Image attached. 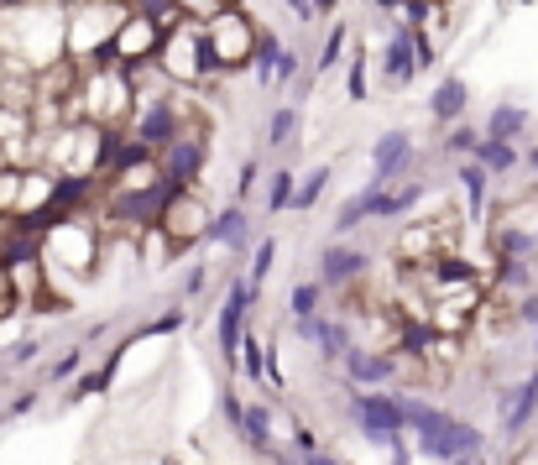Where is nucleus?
I'll return each mask as SVG.
<instances>
[{"label": "nucleus", "mask_w": 538, "mask_h": 465, "mask_svg": "<svg viewBox=\"0 0 538 465\" xmlns=\"http://www.w3.org/2000/svg\"><path fill=\"white\" fill-rule=\"evenodd\" d=\"M241 366H246L251 382H262L267 371H272V351H267L262 340H246V345H241Z\"/></svg>", "instance_id": "4be33fe9"}, {"label": "nucleus", "mask_w": 538, "mask_h": 465, "mask_svg": "<svg viewBox=\"0 0 538 465\" xmlns=\"http://www.w3.org/2000/svg\"><path fill=\"white\" fill-rule=\"evenodd\" d=\"M345 377L356 387H382L397 377V356H382V351H350L345 356Z\"/></svg>", "instance_id": "9b49d317"}, {"label": "nucleus", "mask_w": 538, "mask_h": 465, "mask_svg": "<svg viewBox=\"0 0 538 465\" xmlns=\"http://www.w3.org/2000/svg\"><path fill=\"white\" fill-rule=\"evenodd\" d=\"M272 257H277V241L267 236L262 246H256V257H251V277H246V283L262 288V283H267V272H272Z\"/></svg>", "instance_id": "393cba45"}, {"label": "nucleus", "mask_w": 538, "mask_h": 465, "mask_svg": "<svg viewBox=\"0 0 538 465\" xmlns=\"http://www.w3.org/2000/svg\"><path fill=\"white\" fill-rule=\"evenodd\" d=\"M246 225H251L246 209L230 204V209H220V215H215V230H209V241H220V246H246V241H251Z\"/></svg>", "instance_id": "dca6fc26"}, {"label": "nucleus", "mask_w": 538, "mask_h": 465, "mask_svg": "<svg viewBox=\"0 0 538 465\" xmlns=\"http://www.w3.org/2000/svg\"><path fill=\"white\" fill-rule=\"evenodd\" d=\"M319 293H324V283H298V288L288 293L293 324H314V319H319Z\"/></svg>", "instance_id": "a211bd4d"}, {"label": "nucleus", "mask_w": 538, "mask_h": 465, "mask_svg": "<svg viewBox=\"0 0 538 465\" xmlns=\"http://www.w3.org/2000/svg\"><path fill=\"white\" fill-rule=\"evenodd\" d=\"M251 298H256V283H236V288H230V298H225V309H220V356L225 361H241V345H246L241 324H246Z\"/></svg>", "instance_id": "1a4fd4ad"}, {"label": "nucleus", "mask_w": 538, "mask_h": 465, "mask_svg": "<svg viewBox=\"0 0 538 465\" xmlns=\"http://www.w3.org/2000/svg\"><path fill=\"white\" fill-rule=\"evenodd\" d=\"M465 105H471V89H465V79H460V74H450V79H444V84L434 89L429 115H434V121H444V126H450V121H460V115H465Z\"/></svg>", "instance_id": "f8f14e48"}, {"label": "nucleus", "mask_w": 538, "mask_h": 465, "mask_svg": "<svg viewBox=\"0 0 538 465\" xmlns=\"http://www.w3.org/2000/svg\"><path fill=\"white\" fill-rule=\"evenodd\" d=\"M523 6H533V0H523Z\"/></svg>", "instance_id": "ea45409f"}, {"label": "nucleus", "mask_w": 538, "mask_h": 465, "mask_svg": "<svg viewBox=\"0 0 538 465\" xmlns=\"http://www.w3.org/2000/svg\"><path fill=\"white\" fill-rule=\"evenodd\" d=\"M340 6V0H319V11H335Z\"/></svg>", "instance_id": "e433bc0d"}, {"label": "nucleus", "mask_w": 538, "mask_h": 465, "mask_svg": "<svg viewBox=\"0 0 538 465\" xmlns=\"http://www.w3.org/2000/svg\"><path fill=\"white\" fill-rule=\"evenodd\" d=\"M533 351H538V324H533Z\"/></svg>", "instance_id": "4c0bfd02"}, {"label": "nucleus", "mask_w": 538, "mask_h": 465, "mask_svg": "<svg viewBox=\"0 0 538 465\" xmlns=\"http://www.w3.org/2000/svg\"><path fill=\"white\" fill-rule=\"evenodd\" d=\"M377 6H382V11H408L403 0H377Z\"/></svg>", "instance_id": "f704fd0d"}, {"label": "nucleus", "mask_w": 538, "mask_h": 465, "mask_svg": "<svg viewBox=\"0 0 538 465\" xmlns=\"http://www.w3.org/2000/svg\"><path fill=\"white\" fill-rule=\"evenodd\" d=\"M204 42H209L215 74H225V68H251L256 63V42H262V21L246 16L241 6H230L225 16H215L204 27Z\"/></svg>", "instance_id": "f03ea898"}, {"label": "nucleus", "mask_w": 538, "mask_h": 465, "mask_svg": "<svg viewBox=\"0 0 538 465\" xmlns=\"http://www.w3.org/2000/svg\"><path fill=\"white\" fill-rule=\"evenodd\" d=\"M303 465H340L335 455H303Z\"/></svg>", "instance_id": "72a5a7b5"}, {"label": "nucleus", "mask_w": 538, "mask_h": 465, "mask_svg": "<svg viewBox=\"0 0 538 465\" xmlns=\"http://www.w3.org/2000/svg\"><path fill=\"white\" fill-rule=\"evenodd\" d=\"M350 418L361 424L366 439L397 450V439L408 434V413H403V392H356L350 398Z\"/></svg>", "instance_id": "20e7f679"}, {"label": "nucleus", "mask_w": 538, "mask_h": 465, "mask_svg": "<svg viewBox=\"0 0 538 465\" xmlns=\"http://www.w3.org/2000/svg\"><path fill=\"white\" fill-rule=\"evenodd\" d=\"M476 162L486 173H512V168H518V147H512V142H481Z\"/></svg>", "instance_id": "6ab92c4d"}, {"label": "nucleus", "mask_w": 538, "mask_h": 465, "mask_svg": "<svg viewBox=\"0 0 538 465\" xmlns=\"http://www.w3.org/2000/svg\"><path fill=\"white\" fill-rule=\"evenodd\" d=\"M277 79H283V84H288V79H298V53H293V48L283 53V63H277Z\"/></svg>", "instance_id": "7c9ffc66"}, {"label": "nucleus", "mask_w": 538, "mask_h": 465, "mask_svg": "<svg viewBox=\"0 0 538 465\" xmlns=\"http://www.w3.org/2000/svg\"><path fill=\"white\" fill-rule=\"evenodd\" d=\"M528 168H533V173H538V147H533V152H528Z\"/></svg>", "instance_id": "c9c22d12"}, {"label": "nucleus", "mask_w": 538, "mask_h": 465, "mask_svg": "<svg viewBox=\"0 0 538 465\" xmlns=\"http://www.w3.org/2000/svg\"><path fill=\"white\" fill-rule=\"evenodd\" d=\"M418 74V48H413V32L408 27H397L387 37V48H382V79L387 84H408Z\"/></svg>", "instance_id": "9d476101"}, {"label": "nucleus", "mask_w": 538, "mask_h": 465, "mask_svg": "<svg viewBox=\"0 0 538 465\" xmlns=\"http://www.w3.org/2000/svg\"><path fill=\"white\" fill-rule=\"evenodd\" d=\"M157 68H162V79L178 84V89H189V84H199V79L215 74V63H209V42H204V27H199V21H183L178 32L162 37Z\"/></svg>", "instance_id": "7ed1b4c3"}, {"label": "nucleus", "mask_w": 538, "mask_h": 465, "mask_svg": "<svg viewBox=\"0 0 538 465\" xmlns=\"http://www.w3.org/2000/svg\"><path fill=\"white\" fill-rule=\"evenodd\" d=\"M293 131H298V110H277V115H272V126H267V147L283 152V147L293 142Z\"/></svg>", "instance_id": "b1692460"}, {"label": "nucleus", "mask_w": 538, "mask_h": 465, "mask_svg": "<svg viewBox=\"0 0 538 465\" xmlns=\"http://www.w3.org/2000/svg\"><path fill=\"white\" fill-rule=\"evenodd\" d=\"M293 194H298V178L288 168H277L272 183H267V209H272V215H277V209H293Z\"/></svg>", "instance_id": "412c9836"}, {"label": "nucleus", "mask_w": 538, "mask_h": 465, "mask_svg": "<svg viewBox=\"0 0 538 465\" xmlns=\"http://www.w3.org/2000/svg\"><path fill=\"white\" fill-rule=\"evenodd\" d=\"M283 465H298V460H283Z\"/></svg>", "instance_id": "58836bf2"}, {"label": "nucleus", "mask_w": 538, "mask_h": 465, "mask_svg": "<svg viewBox=\"0 0 538 465\" xmlns=\"http://www.w3.org/2000/svg\"><path fill=\"white\" fill-rule=\"evenodd\" d=\"M366 251L361 246H350V241H335V246H324V257H319V283L324 288H356L361 283V272H366Z\"/></svg>", "instance_id": "6e6552de"}, {"label": "nucleus", "mask_w": 538, "mask_h": 465, "mask_svg": "<svg viewBox=\"0 0 538 465\" xmlns=\"http://www.w3.org/2000/svg\"><path fill=\"white\" fill-rule=\"evenodd\" d=\"M288 11H293V16L303 21V27H309V21L319 16V0H288Z\"/></svg>", "instance_id": "c756f323"}, {"label": "nucleus", "mask_w": 538, "mask_h": 465, "mask_svg": "<svg viewBox=\"0 0 538 465\" xmlns=\"http://www.w3.org/2000/svg\"><path fill=\"white\" fill-rule=\"evenodd\" d=\"M455 183H460V199H465V209H471V220H481L486 215V183H491V173L471 157V162H460V168H455Z\"/></svg>", "instance_id": "4468645a"}, {"label": "nucleus", "mask_w": 538, "mask_h": 465, "mask_svg": "<svg viewBox=\"0 0 538 465\" xmlns=\"http://www.w3.org/2000/svg\"><path fill=\"white\" fill-rule=\"evenodd\" d=\"M21 309V293H16V277H11V267H0V319H11Z\"/></svg>", "instance_id": "cd10ccee"}, {"label": "nucleus", "mask_w": 538, "mask_h": 465, "mask_svg": "<svg viewBox=\"0 0 538 465\" xmlns=\"http://www.w3.org/2000/svg\"><path fill=\"white\" fill-rule=\"evenodd\" d=\"M157 230L178 246V257H183V251L199 246V241L209 236V230H215V209H209V204L199 199V189H178V194L168 199V209H162Z\"/></svg>", "instance_id": "39448f33"}, {"label": "nucleus", "mask_w": 538, "mask_h": 465, "mask_svg": "<svg viewBox=\"0 0 538 465\" xmlns=\"http://www.w3.org/2000/svg\"><path fill=\"white\" fill-rule=\"evenodd\" d=\"M481 142H486V136H476L471 126H455V131H450V142H444V147H450L455 157H476V147H481Z\"/></svg>", "instance_id": "bb28decb"}, {"label": "nucleus", "mask_w": 538, "mask_h": 465, "mask_svg": "<svg viewBox=\"0 0 538 465\" xmlns=\"http://www.w3.org/2000/svg\"><path fill=\"white\" fill-rule=\"evenodd\" d=\"M330 173H335V168H314L309 178L298 183V194H293V209H298V215H303V209H314V204H319V194L330 189Z\"/></svg>", "instance_id": "aec40b11"}, {"label": "nucleus", "mask_w": 538, "mask_h": 465, "mask_svg": "<svg viewBox=\"0 0 538 465\" xmlns=\"http://www.w3.org/2000/svg\"><path fill=\"white\" fill-rule=\"evenodd\" d=\"M408 162H413L408 131H382L377 147H371V183H377V189H392V183L408 173Z\"/></svg>", "instance_id": "0eeeda50"}, {"label": "nucleus", "mask_w": 538, "mask_h": 465, "mask_svg": "<svg viewBox=\"0 0 538 465\" xmlns=\"http://www.w3.org/2000/svg\"><path fill=\"white\" fill-rule=\"evenodd\" d=\"M283 53H288V48L277 42V32H272V27H262V42H256V63H251V79L262 84V89L277 79V63H283Z\"/></svg>", "instance_id": "2eb2a0df"}, {"label": "nucleus", "mask_w": 538, "mask_h": 465, "mask_svg": "<svg viewBox=\"0 0 538 465\" xmlns=\"http://www.w3.org/2000/svg\"><path fill=\"white\" fill-rule=\"evenodd\" d=\"M345 42H350V32H345V21H340V27H330V37H324V48H319V68H335L340 53H345Z\"/></svg>", "instance_id": "a878e982"}, {"label": "nucleus", "mask_w": 538, "mask_h": 465, "mask_svg": "<svg viewBox=\"0 0 538 465\" xmlns=\"http://www.w3.org/2000/svg\"><path fill=\"white\" fill-rule=\"evenodd\" d=\"M523 126H528L523 105H497L491 121H486V142H512V136H523Z\"/></svg>", "instance_id": "f3484780"}, {"label": "nucleus", "mask_w": 538, "mask_h": 465, "mask_svg": "<svg viewBox=\"0 0 538 465\" xmlns=\"http://www.w3.org/2000/svg\"><path fill=\"white\" fill-rule=\"evenodd\" d=\"M100 262V236H95V225H84L79 215H63L48 225V236H42V267L53 272H74L84 277L89 267Z\"/></svg>", "instance_id": "f257e3e1"}, {"label": "nucleus", "mask_w": 538, "mask_h": 465, "mask_svg": "<svg viewBox=\"0 0 538 465\" xmlns=\"http://www.w3.org/2000/svg\"><path fill=\"white\" fill-rule=\"evenodd\" d=\"M74 366H79V351H68V356H63L58 366H53V377H68V371H74Z\"/></svg>", "instance_id": "473e14b6"}, {"label": "nucleus", "mask_w": 538, "mask_h": 465, "mask_svg": "<svg viewBox=\"0 0 538 465\" xmlns=\"http://www.w3.org/2000/svg\"><path fill=\"white\" fill-rule=\"evenodd\" d=\"M178 11H183V21H199V27H209V21L225 16L230 6H225V0H178Z\"/></svg>", "instance_id": "5701e85b"}, {"label": "nucleus", "mask_w": 538, "mask_h": 465, "mask_svg": "<svg viewBox=\"0 0 538 465\" xmlns=\"http://www.w3.org/2000/svg\"><path fill=\"white\" fill-rule=\"evenodd\" d=\"M204 121L183 126V136L162 152V173H168V183H178V189H194L199 183V168H204Z\"/></svg>", "instance_id": "423d86ee"}, {"label": "nucleus", "mask_w": 538, "mask_h": 465, "mask_svg": "<svg viewBox=\"0 0 538 465\" xmlns=\"http://www.w3.org/2000/svg\"><path fill=\"white\" fill-rule=\"evenodd\" d=\"M236 189H241V194H251V189H256V157H246V162H241V183H236Z\"/></svg>", "instance_id": "2f4dec72"}, {"label": "nucleus", "mask_w": 538, "mask_h": 465, "mask_svg": "<svg viewBox=\"0 0 538 465\" xmlns=\"http://www.w3.org/2000/svg\"><path fill=\"white\" fill-rule=\"evenodd\" d=\"M345 84H350V100H366V58H350Z\"/></svg>", "instance_id": "c85d7f7f"}, {"label": "nucleus", "mask_w": 538, "mask_h": 465, "mask_svg": "<svg viewBox=\"0 0 538 465\" xmlns=\"http://www.w3.org/2000/svg\"><path fill=\"white\" fill-rule=\"evenodd\" d=\"M533 413H538V371H533L518 392H512V398H502V424H507V434H523Z\"/></svg>", "instance_id": "ddd939ff"}]
</instances>
